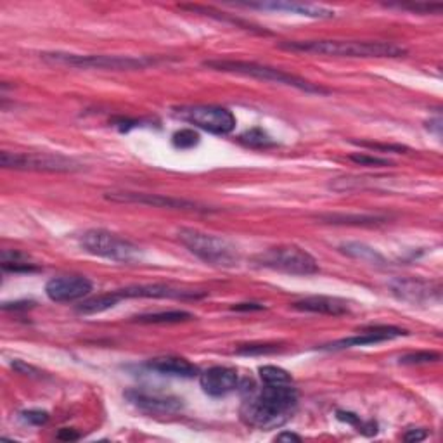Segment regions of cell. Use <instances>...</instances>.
<instances>
[{
  "instance_id": "obj_21",
  "label": "cell",
  "mask_w": 443,
  "mask_h": 443,
  "mask_svg": "<svg viewBox=\"0 0 443 443\" xmlns=\"http://www.w3.org/2000/svg\"><path fill=\"white\" fill-rule=\"evenodd\" d=\"M194 319V315L184 310H168V312H152V313H142V315L135 317V323L140 324H179L187 323V320Z\"/></svg>"
},
{
  "instance_id": "obj_9",
  "label": "cell",
  "mask_w": 443,
  "mask_h": 443,
  "mask_svg": "<svg viewBox=\"0 0 443 443\" xmlns=\"http://www.w3.org/2000/svg\"><path fill=\"white\" fill-rule=\"evenodd\" d=\"M177 115L191 125L217 135H229L236 128V116L220 106H186L177 109Z\"/></svg>"
},
{
  "instance_id": "obj_4",
  "label": "cell",
  "mask_w": 443,
  "mask_h": 443,
  "mask_svg": "<svg viewBox=\"0 0 443 443\" xmlns=\"http://www.w3.org/2000/svg\"><path fill=\"white\" fill-rule=\"evenodd\" d=\"M179 241L186 246L199 260L217 267H234L239 262L236 246L225 237L203 232L198 229H180L177 232Z\"/></svg>"
},
{
  "instance_id": "obj_33",
  "label": "cell",
  "mask_w": 443,
  "mask_h": 443,
  "mask_svg": "<svg viewBox=\"0 0 443 443\" xmlns=\"http://www.w3.org/2000/svg\"><path fill=\"white\" fill-rule=\"evenodd\" d=\"M21 421L28 422V425L42 426L49 421V413H45V410H25V413H21Z\"/></svg>"
},
{
  "instance_id": "obj_1",
  "label": "cell",
  "mask_w": 443,
  "mask_h": 443,
  "mask_svg": "<svg viewBox=\"0 0 443 443\" xmlns=\"http://www.w3.org/2000/svg\"><path fill=\"white\" fill-rule=\"evenodd\" d=\"M298 409V391L291 384H265L249 388L239 414L245 425L257 430H277L293 417Z\"/></svg>"
},
{
  "instance_id": "obj_39",
  "label": "cell",
  "mask_w": 443,
  "mask_h": 443,
  "mask_svg": "<svg viewBox=\"0 0 443 443\" xmlns=\"http://www.w3.org/2000/svg\"><path fill=\"white\" fill-rule=\"evenodd\" d=\"M31 301H25V303H21V301H18V303H4L2 308L4 310H19V308H30L31 307Z\"/></svg>"
},
{
  "instance_id": "obj_35",
  "label": "cell",
  "mask_w": 443,
  "mask_h": 443,
  "mask_svg": "<svg viewBox=\"0 0 443 443\" xmlns=\"http://www.w3.org/2000/svg\"><path fill=\"white\" fill-rule=\"evenodd\" d=\"M362 147H369V149H379V151H388V152H402L407 151L403 146H391V144H376V142H357Z\"/></svg>"
},
{
  "instance_id": "obj_5",
  "label": "cell",
  "mask_w": 443,
  "mask_h": 443,
  "mask_svg": "<svg viewBox=\"0 0 443 443\" xmlns=\"http://www.w3.org/2000/svg\"><path fill=\"white\" fill-rule=\"evenodd\" d=\"M258 267L289 274V276H313L319 272V264L307 249L295 245L274 246L253 258Z\"/></svg>"
},
{
  "instance_id": "obj_31",
  "label": "cell",
  "mask_w": 443,
  "mask_h": 443,
  "mask_svg": "<svg viewBox=\"0 0 443 443\" xmlns=\"http://www.w3.org/2000/svg\"><path fill=\"white\" fill-rule=\"evenodd\" d=\"M279 350L277 344H245L237 350V354L241 355H269L276 354Z\"/></svg>"
},
{
  "instance_id": "obj_24",
  "label": "cell",
  "mask_w": 443,
  "mask_h": 443,
  "mask_svg": "<svg viewBox=\"0 0 443 443\" xmlns=\"http://www.w3.org/2000/svg\"><path fill=\"white\" fill-rule=\"evenodd\" d=\"M245 146L248 147H254V149H265V147H272L276 146V142L272 140V137L269 133L262 130V128H252V130H246L239 137Z\"/></svg>"
},
{
  "instance_id": "obj_37",
  "label": "cell",
  "mask_w": 443,
  "mask_h": 443,
  "mask_svg": "<svg viewBox=\"0 0 443 443\" xmlns=\"http://www.w3.org/2000/svg\"><path fill=\"white\" fill-rule=\"evenodd\" d=\"M264 305L260 303H237L234 305L232 310L236 312H253V310H264Z\"/></svg>"
},
{
  "instance_id": "obj_20",
  "label": "cell",
  "mask_w": 443,
  "mask_h": 443,
  "mask_svg": "<svg viewBox=\"0 0 443 443\" xmlns=\"http://www.w3.org/2000/svg\"><path fill=\"white\" fill-rule=\"evenodd\" d=\"M121 300H123V298L120 296L118 289H116V291L104 293V295L94 296V298H90V300H85L84 303H82L80 307H78V312L85 313V315H92V313H101V312L108 310V308H113V307H115V305H118Z\"/></svg>"
},
{
  "instance_id": "obj_28",
  "label": "cell",
  "mask_w": 443,
  "mask_h": 443,
  "mask_svg": "<svg viewBox=\"0 0 443 443\" xmlns=\"http://www.w3.org/2000/svg\"><path fill=\"white\" fill-rule=\"evenodd\" d=\"M440 360V354L437 352H417V354H409L400 359V364L405 366H419V364H430Z\"/></svg>"
},
{
  "instance_id": "obj_22",
  "label": "cell",
  "mask_w": 443,
  "mask_h": 443,
  "mask_svg": "<svg viewBox=\"0 0 443 443\" xmlns=\"http://www.w3.org/2000/svg\"><path fill=\"white\" fill-rule=\"evenodd\" d=\"M2 269L7 272H35L37 267L30 264L21 253L18 252H4L2 253Z\"/></svg>"
},
{
  "instance_id": "obj_15",
  "label": "cell",
  "mask_w": 443,
  "mask_h": 443,
  "mask_svg": "<svg viewBox=\"0 0 443 443\" xmlns=\"http://www.w3.org/2000/svg\"><path fill=\"white\" fill-rule=\"evenodd\" d=\"M407 331L400 327H393V325H376V327L364 329L360 335L352 336V338H344L336 341V343L325 344V350H343V348L352 347H366V344H376L383 343V341H390L400 336H405Z\"/></svg>"
},
{
  "instance_id": "obj_8",
  "label": "cell",
  "mask_w": 443,
  "mask_h": 443,
  "mask_svg": "<svg viewBox=\"0 0 443 443\" xmlns=\"http://www.w3.org/2000/svg\"><path fill=\"white\" fill-rule=\"evenodd\" d=\"M0 163L4 168L28 172H49V174H72L82 168L72 158L50 152H2Z\"/></svg>"
},
{
  "instance_id": "obj_26",
  "label": "cell",
  "mask_w": 443,
  "mask_h": 443,
  "mask_svg": "<svg viewBox=\"0 0 443 443\" xmlns=\"http://www.w3.org/2000/svg\"><path fill=\"white\" fill-rule=\"evenodd\" d=\"M338 415V419L340 421H344V422H348V425H354L355 428H359V431H362L364 434H376L378 433V430H376V425L374 422H362L360 421V417L357 414H352V413H340L336 414Z\"/></svg>"
},
{
  "instance_id": "obj_10",
  "label": "cell",
  "mask_w": 443,
  "mask_h": 443,
  "mask_svg": "<svg viewBox=\"0 0 443 443\" xmlns=\"http://www.w3.org/2000/svg\"><path fill=\"white\" fill-rule=\"evenodd\" d=\"M106 199H111V201H116V203H137V205H147V206H155V208H174V210L206 211V208L198 205V203L187 201V199L170 198V196L149 194V192L109 191V192H106Z\"/></svg>"
},
{
  "instance_id": "obj_16",
  "label": "cell",
  "mask_w": 443,
  "mask_h": 443,
  "mask_svg": "<svg viewBox=\"0 0 443 443\" xmlns=\"http://www.w3.org/2000/svg\"><path fill=\"white\" fill-rule=\"evenodd\" d=\"M121 298H172V300H199L206 296V293L196 289H180L167 284H147L130 286V288L118 289Z\"/></svg>"
},
{
  "instance_id": "obj_27",
  "label": "cell",
  "mask_w": 443,
  "mask_h": 443,
  "mask_svg": "<svg viewBox=\"0 0 443 443\" xmlns=\"http://www.w3.org/2000/svg\"><path fill=\"white\" fill-rule=\"evenodd\" d=\"M324 220H327L329 223H355V225H372V223H378L381 218L378 217H352V215H329V217H324Z\"/></svg>"
},
{
  "instance_id": "obj_19",
  "label": "cell",
  "mask_w": 443,
  "mask_h": 443,
  "mask_svg": "<svg viewBox=\"0 0 443 443\" xmlns=\"http://www.w3.org/2000/svg\"><path fill=\"white\" fill-rule=\"evenodd\" d=\"M249 7L257 9H272V11H286V13L307 16V18H332L335 11L325 9L320 6H312V4H298V2H260V4H248Z\"/></svg>"
},
{
  "instance_id": "obj_7",
  "label": "cell",
  "mask_w": 443,
  "mask_h": 443,
  "mask_svg": "<svg viewBox=\"0 0 443 443\" xmlns=\"http://www.w3.org/2000/svg\"><path fill=\"white\" fill-rule=\"evenodd\" d=\"M42 60L50 65H65L73 68H90V69H140L149 65H155L151 57H132V56H84V54L69 52H45Z\"/></svg>"
},
{
  "instance_id": "obj_23",
  "label": "cell",
  "mask_w": 443,
  "mask_h": 443,
  "mask_svg": "<svg viewBox=\"0 0 443 443\" xmlns=\"http://www.w3.org/2000/svg\"><path fill=\"white\" fill-rule=\"evenodd\" d=\"M341 249L347 254H350V257L364 262H371V264H383L384 262V258L378 252H374V249L366 245H359V242H348V245L341 246Z\"/></svg>"
},
{
  "instance_id": "obj_11",
  "label": "cell",
  "mask_w": 443,
  "mask_h": 443,
  "mask_svg": "<svg viewBox=\"0 0 443 443\" xmlns=\"http://www.w3.org/2000/svg\"><path fill=\"white\" fill-rule=\"evenodd\" d=\"M92 291V282L84 276H60L45 284V295L56 303L82 300Z\"/></svg>"
},
{
  "instance_id": "obj_36",
  "label": "cell",
  "mask_w": 443,
  "mask_h": 443,
  "mask_svg": "<svg viewBox=\"0 0 443 443\" xmlns=\"http://www.w3.org/2000/svg\"><path fill=\"white\" fill-rule=\"evenodd\" d=\"M428 437V431L421 430V428H413L407 430V433L403 434V440L405 442H421Z\"/></svg>"
},
{
  "instance_id": "obj_25",
  "label": "cell",
  "mask_w": 443,
  "mask_h": 443,
  "mask_svg": "<svg viewBox=\"0 0 443 443\" xmlns=\"http://www.w3.org/2000/svg\"><path fill=\"white\" fill-rule=\"evenodd\" d=\"M260 378L265 384H291L293 378L288 371L281 369L276 366L260 367Z\"/></svg>"
},
{
  "instance_id": "obj_38",
  "label": "cell",
  "mask_w": 443,
  "mask_h": 443,
  "mask_svg": "<svg viewBox=\"0 0 443 443\" xmlns=\"http://www.w3.org/2000/svg\"><path fill=\"white\" fill-rule=\"evenodd\" d=\"M57 438H60V440H65V442H73V440H78V438H80V434L77 433V431H73V430H61L60 433H57Z\"/></svg>"
},
{
  "instance_id": "obj_30",
  "label": "cell",
  "mask_w": 443,
  "mask_h": 443,
  "mask_svg": "<svg viewBox=\"0 0 443 443\" xmlns=\"http://www.w3.org/2000/svg\"><path fill=\"white\" fill-rule=\"evenodd\" d=\"M397 7L400 9H407L413 11V13H421V14H433V13H440L443 9L442 4H428V2H417V4H397Z\"/></svg>"
},
{
  "instance_id": "obj_32",
  "label": "cell",
  "mask_w": 443,
  "mask_h": 443,
  "mask_svg": "<svg viewBox=\"0 0 443 443\" xmlns=\"http://www.w3.org/2000/svg\"><path fill=\"white\" fill-rule=\"evenodd\" d=\"M352 162L362 164V167H390L391 162L386 158H378V156L371 155H352Z\"/></svg>"
},
{
  "instance_id": "obj_29",
  "label": "cell",
  "mask_w": 443,
  "mask_h": 443,
  "mask_svg": "<svg viewBox=\"0 0 443 443\" xmlns=\"http://www.w3.org/2000/svg\"><path fill=\"white\" fill-rule=\"evenodd\" d=\"M199 142V135L191 128H182L174 135V144L180 149L194 147Z\"/></svg>"
},
{
  "instance_id": "obj_12",
  "label": "cell",
  "mask_w": 443,
  "mask_h": 443,
  "mask_svg": "<svg viewBox=\"0 0 443 443\" xmlns=\"http://www.w3.org/2000/svg\"><path fill=\"white\" fill-rule=\"evenodd\" d=\"M128 402L135 405L137 409L151 414H175L182 410V400L172 395L163 393H151L146 390H128L125 393Z\"/></svg>"
},
{
  "instance_id": "obj_17",
  "label": "cell",
  "mask_w": 443,
  "mask_h": 443,
  "mask_svg": "<svg viewBox=\"0 0 443 443\" xmlns=\"http://www.w3.org/2000/svg\"><path fill=\"white\" fill-rule=\"evenodd\" d=\"M293 307L301 312L320 313V315H335V317L344 315V313L350 312L347 301L331 296H308L300 301H295Z\"/></svg>"
},
{
  "instance_id": "obj_6",
  "label": "cell",
  "mask_w": 443,
  "mask_h": 443,
  "mask_svg": "<svg viewBox=\"0 0 443 443\" xmlns=\"http://www.w3.org/2000/svg\"><path fill=\"white\" fill-rule=\"evenodd\" d=\"M80 245L85 252L94 257L118 262V264H132L140 258V248L135 242L104 229L87 230L82 236Z\"/></svg>"
},
{
  "instance_id": "obj_34",
  "label": "cell",
  "mask_w": 443,
  "mask_h": 443,
  "mask_svg": "<svg viewBox=\"0 0 443 443\" xmlns=\"http://www.w3.org/2000/svg\"><path fill=\"white\" fill-rule=\"evenodd\" d=\"M13 367H14V371L19 372V374L31 376V378H40V374H42L40 371L35 369L33 366H28V364H25L23 360H14Z\"/></svg>"
},
{
  "instance_id": "obj_40",
  "label": "cell",
  "mask_w": 443,
  "mask_h": 443,
  "mask_svg": "<svg viewBox=\"0 0 443 443\" xmlns=\"http://www.w3.org/2000/svg\"><path fill=\"white\" fill-rule=\"evenodd\" d=\"M276 440L277 442H301V437H298V434H295V433H289V431H286V433L277 434Z\"/></svg>"
},
{
  "instance_id": "obj_3",
  "label": "cell",
  "mask_w": 443,
  "mask_h": 443,
  "mask_svg": "<svg viewBox=\"0 0 443 443\" xmlns=\"http://www.w3.org/2000/svg\"><path fill=\"white\" fill-rule=\"evenodd\" d=\"M206 68L217 69V72L225 73H237L245 74V77L258 78V80L272 82V84L288 85V87H295L298 90H303L308 94H327L329 90L320 87V85L312 84V82L305 80V78L296 77V74L286 73L282 69L272 68L267 65H258V62L252 61H234V60H213L205 61Z\"/></svg>"
},
{
  "instance_id": "obj_13",
  "label": "cell",
  "mask_w": 443,
  "mask_h": 443,
  "mask_svg": "<svg viewBox=\"0 0 443 443\" xmlns=\"http://www.w3.org/2000/svg\"><path fill=\"white\" fill-rule=\"evenodd\" d=\"M391 293L398 300L413 305H422L440 298V288L421 279H397L391 282Z\"/></svg>"
},
{
  "instance_id": "obj_18",
  "label": "cell",
  "mask_w": 443,
  "mask_h": 443,
  "mask_svg": "<svg viewBox=\"0 0 443 443\" xmlns=\"http://www.w3.org/2000/svg\"><path fill=\"white\" fill-rule=\"evenodd\" d=\"M147 367L162 374L179 376V378H194L196 374H199L198 367L182 357H156L149 360Z\"/></svg>"
},
{
  "instance_id": "obj_2",
  "label": "cell",
  "mask_w": 443,
  "mask_h": 443,
  "mask_svg": "<svg viewBox=\"0 0 443 443\" xmlns=\"http://www.w3.org/2000/svg\"><path fill=\"white\" fill-rule=\"evenodd\" d=\"M281 49L293 52L324 54L338 57H400L407 52L391 42L369 40H293L281 42Z\"/></svg>"
},
{
  "instance_id": "obj_14",
  "label": "cell",
  "mask_w": 443,
  "mask_h": 443,
  "mask_svg": "<svg viewBox=\"0 0 443 443\" xmlns=\"http://www.w3.org/2000/svg\"><path fill=\"white\" fill-rule=\"evenodd\" d=\"M199 383H201L203 391L210 397H225L239 386V376L230 367L215 366L201 372Z\"/></svg>"
}]
</instances>
